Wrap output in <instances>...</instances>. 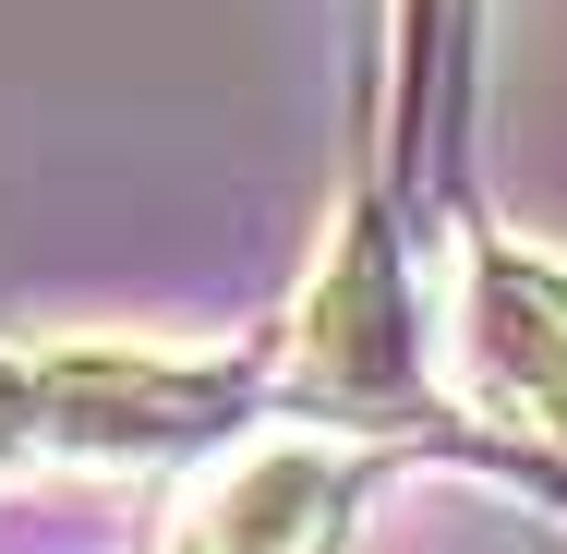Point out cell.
I'll return each instance as SVG.
<instances>
[{
    "mask_svg": "<svg viewBox=\"0 0 567 554\" xmlns=\"http://www.w3.org/2000/svg\"><path fill=\"white\" fill-rule=\"evenodd\" d=\"M229 398H241L229 362H169L121 337L0 349V470H133V458L218 435Z\"/></svg>",
    "mask_w": 567,
    "mask_h": 554,
    "instance_id": "6da1fadb",
    "label": "cell"
},
{
    "mask_svg": "<svg viewBox=\"0 0 567 554\" xmlns=\"http://www.w3.org/2000/svg\"><path fill=\"white\" fill-rule=\"evenodd\" d=\"M447 398L495 435L567 446V265L519 241H471L447 314Z\"/></svg>",
    "mask_w": 567,
    "mask_h": 554,
    "instance_id": "7a4b0ae2",
    "label": "cell"
},
{
    "mask_svg": "<svg viewBox=\"0 0 567 554\" xmlns=\"http://www.w3.org/2000/svg\"><path fill=\"white\" fill-rule=\"evenodd\" d=\"M362 482H374L362 435H327V422L241 435L229 458L194 470V494L169 519V554H339Z\"/></svg>",
    "mask_w": 567,
    "mask_h": 554,
    "instance_id": "3957f363",
    "label": "cell"
}]
</instances>
